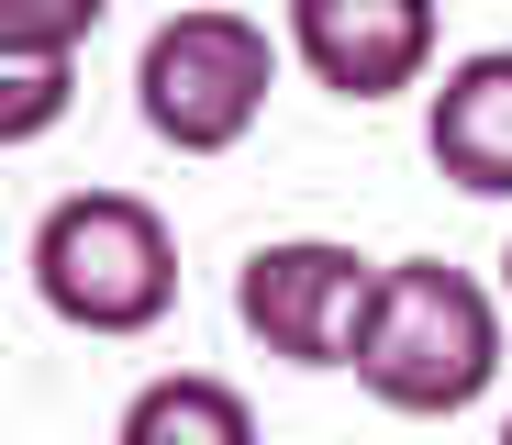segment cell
<instances>
[{"label":"cell","instance_id":"6da1fadb","mask_svg":"<svg viewBox=\"0 0 512 445\" xmlns=\"http://www.w3.org/2000/svg\"><path fill=\"white\" fill-rule=\"evenodd\" d=\"M501 334H512V301L490 279H468L446 256H390L379 301H368V334H357V390L401 423H446V412L490 401Z\"/></svg>","mask_w":512,"mask_h":445},{"label":"cell","instance_id":"7a4b0ae2","mask_svg":"<svg viewBox=\"0 0 512 445\" xmlns=\"http://www.w3.org/2000/svg\"><path fill=\"white\" fill-rule=\"evenodd\" d=\"M34 301L67 323V334H156L179 312V234L145 190H67L45 223H34Z\"/></svg>","mask_w":512,"mask_h":445},{"label":"cell","instance_id":"3957f363","mask_svg":"<svg viewBox=\"0 0 512 445\" xmlns=\"http://www.w3.org/2000/svg\"><path fill=\"white\" fill-rule=\"evenodd\" d=\"M290 67V34H268L256 12H223V0H190L167 12L134 56V112L167 156H234L256 123H268V89Z\"/></svg>","mask_w":512,"mask_h":445},{"label":"cell","instance_id":"277c9868","mask_svg":"<svg viewBox=\"0 0 512 445\" xmlns=\"http://www.w3.org/2000/svg\"><path fill=\"white\" fill-rule=\"evenodd\" d=\"M368 301H379V256L334 245V234H268L234 267V323L279 368H357Z\"/></svg>","mask_w":512,"mask_h":445},{"label":"cell","instance_id":"5b68a950","mask_svg":"<svg viewBox=\"0 0 512 445\" xmlns=\"http://www.w3.org/2000/svg\"><path fill=\"white\" fill-rule=\"evenodd\" d=\"M290 67L334 101H401V89H435V0H279Z\"/></svg>","mask_w":512,"mask_h":445},{"label":"cell","instance_id":"8992f818","mask_svg":"<svg viewBox=\"0 0 512 445\" xmlns=\"http://www.w3.org/2000/svg\"><path fill=\"white\" fill-rule=\"evenodd\" d=\"M423 156L468 201H512V45H468L423 89Z\"/></svg>","mask_w":512,"mask_h":445},{"label":"cell","instance_id":"52a82bcc","mask_svg":"<svg viewBox=\"0 0 512 445\" xmlns=\"http://www.w3.org/2000/svg\"><path fill=\"white\" fill-rule=\"evenodd\" d=\"M112 445H268V434H256V401H245L234 379L167 368V379H145V390L123 401Z\"/></svg>","mask_w":512,"mask_h":445},{"label":"cell","instance_id":"ba28073f","mask_svg":"<svg viewBox=\"0 0 512 445\" xmlns=\"http://www.w3.org/2000/svg\"><path fill=\"white\" fill-rule=\"evenodd\" d=\"M67 89H78V56H0V145H34L67 123Z\"/></svg>","mask_w":512,"mask_h":445},{"label":"cell","instance_id":"9c48e42d","mask_svg":"<svg viewBox=\"0 0 512 445\" xmlns=\"http://www.w3.org/2000/svg\"><path fill=\"white\" fill-rule=\"evenodd\" d=\"M112 0H0V56H78Z\"/></svg>","mask_w":512,"mask_h":445},{"label":"cell","instance_id":"30bf717a","mask_svg":"<svg viewBox=\"0 0 512 445\" xmlns=\"http://www.w3.org/2000/svg\"><path fill=\"white\" fill-rule=\"evenodd\" d=\"M501 301H512V245H501Z\"/></svg>","mask_w":512,"mask_h":445},{"label":"cell","instance_id":"8fae6325","mask_svg":"<svg viewBox=\"0 0 512 445\" xmlns=\"http://www.w3.org/2000/svg\"><path fill=\"white\" fill-rule=\"evenodd\" d=\"M501 445H512V412H501Z\"/></svg>","mask_w":512,"mask_h":445}]
</instances>
